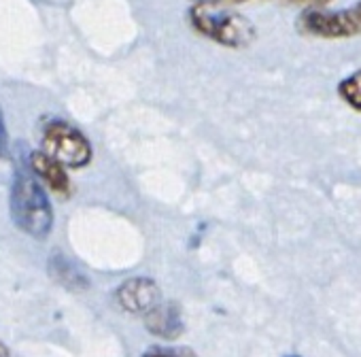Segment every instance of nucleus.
<instances>
[{
	"instance_id": "f257e3e1",
	"label": "nucleus",
	"mask_w": 361,
	"mask_h": 357,
	"mask_svg": "<svg viewBox=\"0 0 361 357\" xmlns=\"http://www.w3.org/2000/svg\"><path fill=\"white\" fill-rule=\"evenodd\" d=\"M9 215L18 230L37 241H45L54 228V209L39 176L28 168H18L9 192Z\"/></svg>"
},
{
	"instance_id": "f03ea898",
	"label": "nucleus",
	"mask_w": 361,
	"mask_h": 357,
	"mask_svg": "<svg viewBox=\"0 0 361 357\" xmlns=\"http://www.w3.org/2000/svg\"><path fill=\"white\" fill-rule=\"evenodd\" d=\"M188 16L198 35L230 49H245L257 37V28L249 18L217 5H194Z\"/></svg>"
},
{
	"instance_id": "7ed1b4c3",
	"label": "nucleus",
	"mask_w": 361,
	"mask_h": 357,
	"mask_svg": "<svg viewBox=\"0 0 361 357\" xmlns=\"http://www.w3.org/2000/svg\"><path fill=\"white\" fill-rule=\"evenodd\" d=\"M43 151L62 162L66 168H83L92 162L87 136L64 119H47L41 134Z\"/></svg>"
},
{
	"instance_id": "20e7f679",
	"label": "nucleus",
	"mask_w": 361,
	"mask_h": 357,
	"mask_svg": "<svg viewBox=\"0 0 361 357\" xmlns=\"http://www.w3.org/2000/svg\"><path fill=\"white\" fill-rule=\"evenodd\" d=\"M298 28L304 35L317 39H350L361 35V16L357 7H348L342 11H306L300 16Z\"/></svg>"
},
{
	"instance_id": "39448f33",
	"label": "nucleus",
	"mask_w": 361,
	"mask_h": 357,
	"mask_svg": "<svg viewBox=\"0 0 361 357\" xmlns=\"http://www.w3.org/2000/svg\"><path fill=\"white\" fill-rule=\"evenodd\" d=\"M115 302L128 315L145 317L161 302V289L149 277H132L115 289Z\"/></svg>"
},
{
	"instance_id": "423d86ee",
	"label": "nucleus",
	"mask_w": 361,
	"mask_h": 357,
	"mask_svg": "<svg viewBox=\"0 0 361 357\" xmlns=\"http://www.w3.org/2000/svg\"><path fill=\"white\" fill-rule=\"evenodd\" d=\"M142 319H145L147 332L157 336V338H161V340H176L178 336H183V332H185L183 313H180L176 302H164L161 300Z\"/></svg>"
},
{
	"instance_id": "0eeeda50",
	"label": "nucleus",
	"mask_w": 361,
	"mask_h": 357,
	"mask_svg": "<svg viewBox=\"0 0 361 357\" xmlns=\"http://www.w3.org/2000/svg\"><path fill=\"white\" fill-rule=\"evenodd\" d=\"M30 170L39 176V181L47 186L54 194L58 196H68L71 194V178L66 172V166L51 157L47 151H32L28 157Z\"/></svg>"
},
{
	"instance_id": "6e6552de",
	"label": "nucleus",
	"mask_w": 361,
	"mask_h": 357,
	"mask_svg": "<svg viewBox=\"0 0 361 357\" xmlns=\"http://www.w3.org/2000/svg\"><path fill=\"white\" fill-rule=\"evenodd\" d=\"M340 98L355 111H361V68L350 73L346 79L340 81L338 85Z\"/></svg>"
},
{
	"instance_id": "1a4fd4ad",
	"label": "nucleus",
	"mask_w": 361,
	"mask_h": 357,
	"mask_svg": "<svg viewBox=\"0 0 361 357\" xmlns=\"http://www.w3.org/2000/svg\"><path fill=\"white\" fill-rule=\"evenodd\" d=\"M142 357H198L190 346H164V344H157V346H149Z\"/></svg>"
},
{
	"instance_id": "9d476101",
	"label": "nucleus",
	"mask_w": 361,
	"mask_h": 357,
	"mask_svg": "<svg viewBox=\"0 0 361 357\" xmlns=\"http://www.w3.org/2000/svg\"><path fill=\"white\" fill-rule=\"evenodd\" d=\"M7 128H5V117H3V111H0V162L5 159L7 155Z\"/></svg>"
},
{
	"instance_id": "9b49d317",
	"label": "nucleus",
	"mask_w": 361,
	"mask_h": 357,
	"mask_svg": "<svg viewBox=\"0 0 361 357\" xmlns=\"http://www.w3.org/2000/svg\"><path fill=\"white\" fill-rule=\"evenodd\" d=\"M221 3H247V0H196V5H221Z\"/></svg>"
},
{
	"instance_id": "f8f14e48",
	"label": "nucleus",
	"mask_w": 361,
	"mask_h": 357,
	"mask_svg": "<svg viewBox=\"0 0 361 357\" xmlns=\"http://www.w3.org/2000/svg\"><path fill=\"white\" fill-rule=\"evenodd\" d=\"M293 3H306V5H325L329 0H293Z\"/></svg>"
},
{
	"instance_id": "ddd939ff",
	"label": "nucleus",
	"mask_w": 361,
	"mask_h": 357,
	"mask_svg": "<svg viewBox=\"0 0 361 357\" xmlns=\"http://www.w3.org/2000/svg\"><path fill=\"white\" fill-rule=\"evenodd\" d=\"M0 357H9V349L3 342H0Z\"/></svg>"
},
{
	"instance_id": "4468645a",
	"label": "nucleus",
	"mask_w": 361,
	"mask_h": 357,
	"mask_svg": "<svg viewBox=\"0 0 361 357\" xmlns=\"http://www.w3.org/2000/svg\"><path fill=\"white\" fill-rule=\"evenodd\" d=\"M355 7H357V11H359V16H361V3H359V5H355Z\"/></svg>"
}]
</instances>
